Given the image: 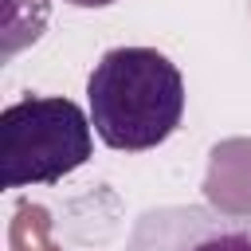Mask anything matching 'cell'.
Segmentation results:
<instances>
[{
	"instance_id": "cell-1",
	"label": "cell",
	"mask_w": 251,
	"mask_h": 251,
	"mask_svg": "<svg viewBox=\"0 0 251 251\" xmlns=\"http://www.w3.org/2000/svg\"><path fill=\"white\" fill-rule=\"evenodd\" d=\"M90 126L118 153H145L169 141L184 118V78L153 47H114L86 78Z\"/></svg>"
},
{
	"instance_id": "cell-2",
	"label": "cell",
	"mask_w": 251,
	"mask_h": 251,
	"mask_svg": "<svg viewBox=\"0 0 251 251\" xmlns=\"http://www.w3.org/2000/svg\"><path fill=\"white\" fill-rule=\"evenodd\" d=\"M90 118L71 98L27 94L0 114V184H55L78 165H86L94 149Z\"/></svg>"
},
{
	"instance_id": "cell-3",
	"label": "cell",
	"mask_w": 251,
	"mask_h": 251,
	"mask_svg": "<svg viewBox=\"0 0 251 251\" xmlns=\"http://www.w3.org/2000/svg\"><path fill=\"white\" fill-rule=\"evenodd\" d=\"M126 251H251V216L208 204H157L133 220Z\"/></svg>"
},
{
	"instance_id": "cell-4",
	"label": "cell",
	"mask_w": 251,
	"mask_h": 251,
	"mask_svg": "<svg viewBox=\"0 0 251 251\" xmlns=\"http://www.w3.org/2000/svg\"><path fill=\"white\" fill-rule=\"evenodd\" d=\"M204 196L231 216H251V141H224L212 149Z\"/></svg>"
},
{
	"instance_id": "cell-5",
	"label": "cell",
	"mask_w": 251,
	"mask_h": 251,
	"mask_svg": "<svg viewBox=\"0 0 251 251\" xmlns=\"http://www.w3.org/2000/svg\"><path fill=\"white\" fill-rule=\"evenodd\" d=\"M67 4H75V8H110L118 0H67Z\"/></svg>"
}]
</instances>
